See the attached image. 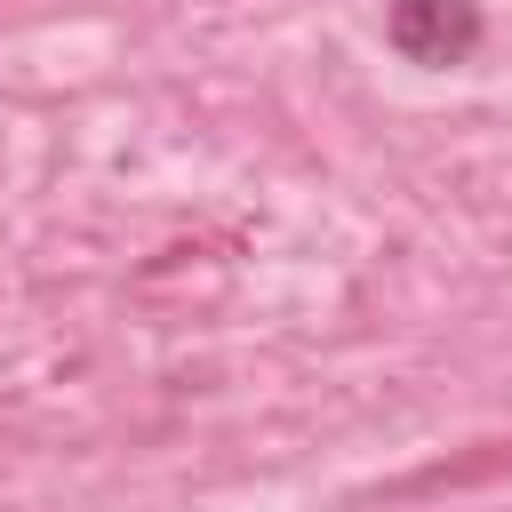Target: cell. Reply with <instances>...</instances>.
Wrapping results in <instances>:
<instances>
[{
  "label": "cell",
  "mask_w": 512,
  "mask_h": 512,
  "mask_svg": "<svg viewBox=\"0 0 512 512\" xmlns=\"http://www.w3.org/2000/svg\"><path fill=\"white\" fill-rule=\"evenodd\" d=\"M384 40L408 56V64H464L480 48V0H392L384 16Z\"/></svg>",
  "instance_id": "obj_1"
}]
</instances>
